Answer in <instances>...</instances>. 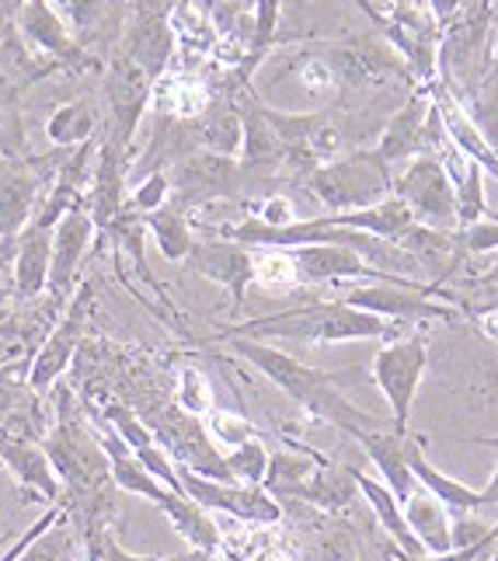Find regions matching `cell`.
Here are the masks:
<instances>
[{
  "instance_id": "cell-35",
  "label": "cell",
  "mask_w": 498,
  "mask_h": 561,
  "mask_svg": "<svg viewBox=\"0 0 498 561\" xmlns=\"http://www.w3.org/2000/svg\"><path fill=\"white\" fill-rule=\"evenodd\" d=\"M171 199V182H167V171H153V175L140 179V185L129 192L126 209L137 213V217H147V213H158L164 209Z\"/></svg>"
},
{
  "instance_id": "cell-14",
  "label": "cell",
  "mask_w": 498,
  "mask_h": 561,
  "mask_svg": "<svg viewBox=\"0 0 498 561\" xmlns=\"http://www.w3.org/2000/svg\"><path fill=\"white\" fill-rule=\"evenodd\" d=\"M88 297H91L88 289H84V294H77V300L67 307L63 321L53 328L49 339L43 342V350L35 353V359H32V366H28V377H25L28 391H32L35 398L49 394L53 387L60 383V377L67 374L70 359L77 356V345H81V324H84V304H88Z\"/></svg>"
},
{
  "instance_id": "cell-23",
  "label": "cell",
  "mask_w": 498,
  "mask_h": 561,
  "mask_svg": "<svg viewBox=\"0 0 498 561\" xmlns=\"http://www.w3.org/2000/svg\"><path fill=\"white\" fill-rule=\"evenodd\" d=\"M401 510H405L408 530L415 534L421 551H426V554H447V551H453V540H450L453 516H450V510L443 506V502L432 499L426 489H415Z\"/></svg>"
},
{
  "instance_id": "cell-13",
  "label": "cell",
  "mask_w": 498,
  "mask_h": 561,
  "mask_svg": "<svg viewBox=\"0 0 498 561\" xmlns=\"http://www.w3.org/2000/svg\"><path fill=\"white\" fill-rule=\"evenodd\" d=\"M297 268L300 286H321V283H412L397 276H383L370 268L356 251L341 244H303V248H286Z\"/></svg>"
},
{
  "instance_id": "cell-6",
  "label": "cell",
  "mask_w": 498,
  "mask_h": 561,
  "mask_svg": "<svg viewBox=\"0 0 498 561\" xmlns=\"http://www.w3.org/2000/svg\"><path fill=\"white\" fill-rule=\"evenodd\" d=\"M394 199L405 203L412 213V224L456 234V192L447 179L439 158H415L405 164V171L394 179Z\"/></svg>"
},
{
  "instance_id": "cell-12",
  "label": "cell",
  "mask_w": 498,
  "mask_h": 561,
  "mask_svg": "<svg viewBox=\"0 0 498 561\" xmlns=\"http://www.w3.org/2000/svg\"><path fill=\"white\" fill-rule=\"evenodd\" d=\"M185 265L196 268L202 279L223 286L230 294V307H234V311H241L247 289L255 286V248H244L227 238L196 241Z\"/></svg>"
},
{
  "instance_id": "cell-38",
  "label": "cell",
  "mask_w": 498,
  "mask_h": 561,
  "mask_svg": "<svg viewBox=\"0 0 498 561\" xmlns=\"http://www.w3.org/2000/svg\"><path fill=\"white\" fill-rule=\"evenodd\" d=\"M456 241L464 248V255H488V251H498V220H482L467 230H456Z\"/></svg>"
},
{
  "instance_id": "cell-45",
  "label": "cell",
  "mask_w": 498,
  "mask_h": 561,
  "mask_svg": "<svg viewBox=\"0 0 498 561\" xmlns=\"http://www.w3.org/2000/svg\"><path fill=\"white\" fill-rule=\"evenodd\" d=\"M4 332H8V321H4V318H0V335H4Z\"/></svg>"
},
{
  "instance_id": "cell-18",
  "label": "cell",
  "mask_w": 498,
  "mask_h": 561,
  "mask_svg": "<svg viewBox=\"0 0 498 561\" xmlns=\"http://www.w3.org/2000/svg\"><path fill=\"white\" fill-rule=\"evenodd\" d=\"M0 468H8L18 485L49 502V506H63V485L53 471V460L43 443L0 436Z\"/></svg>"
},
{
  "instance_id": "cell-29",
  "label": "cell",
  "mask_w": 498,
  "mask_h": 561,
  "mask_svg": "<svg viewBox=\"0 0 498 561\" xmlns=\"http://www.w3.org/2000/svg\"><path fill=\"white\" fill-rule=\"evenodd\" d=\"M324 460H317V457H300V454H286V450H279V454H273L268 457V474H265V492L268 495H290L297 485H303L306 478H311L317 468H321Z\"/></svg>"
},
{
  "instance_id": "cell-9",
  "label": "cell",
  "mask_w": 498,
  "mask_h": 561,
  "mask_svg": "<svg viewBox=\"0 0 498 561\" xmlns=\"http://www.w3.org/2000/svg\"><path fill=\"white\" fill-rule=\"evenodd\" d=\"M164 171H167L171 196H175L178 213L234 196L241 185V175H244L241 161L217 158V153H206V150L188 153V158H182L178 164H171Z\"/></svg>"
},
{
  "instance_id": "cell-32",
  "label": "cell",
  "mask_w": 498,
  "mask_h": 561,
  "mask_svg": "<svg viewBox=\"0 0 498 561\" xmlns=\"http://www.w3.org/2000/svg\"><path fill=\"white\" fill-rule=\"evenodd\" d=\"M453 192H456V224H460V230H467V227H474V224H482V220H485V213H488V199H485V171L471 161V164H467V175L453 185Z\"/></svg>"
},
{
  "instance_id": "cell-27",
  "label": "cell",
  "mask_w": 498,
  "mask_h": 561,
  "mask_svg": "<svg viewBox=\"0 0 498 561\" xmlns=\"http://www.w3.org/2000/svg\"><path fill=\"white\" fill-rule=\"evenodd\" d=\"M94 129H99V112L88 102H67L49 115L46 137L60 150H77L94 144Z\"/></svg>"
},
{
  "instance_id": "cell-8",
  "label": "cell",
  "mask_w": 498,
  "mask_h": 561,
  "mask_svg": "<svg viewBox=\"0 0 498 561\" xmlns=\"http://www.w3.org/2000/svg\"><path fill=\"white\" fill-rule=\"evenodd\" d=\"M447 133H443V123H439V112L432 105V99H415L401 108L394 119L387 123V129L380 133L377 140V153L380 161L394 168L397 161H415V158H439L447 147Z\"/></svg>"
},
{
  "instance_id": "cell-41",
  "label": "cell",
  "mask_w": 498,
  "mask_h": 561,
  "mask_svg": "<svg viewBox=\"0 0 498 561\" xmlns=\"http://www.w3.org/2000/svg\"><path fill=\"white\" fill-rule=\"evenodd\" d=\"M491 77H498V25H495V35H491Z\"/></svg>"
},
{
  "instance_id": "cell-25",
  "label": "cell",
  "mask_w": 498,
  "mask_h": 561,
  "mask_svg": "<svg viewBox=\"0 0 498 561\" xmlns=\"http://www.w3.org/2000/svg\"><path fill=\"white\" fill-rule=\"evenodd\" d=\"M359 495L356 481L349 468H338V463H321V468L297 485L286 499H300L306 506H314L321 513H341L352 506V499Z\"/></svg>"
},
{
  "instance_id": "cell-37",
  "label": "cell",
  "mask_w": 498,
  "mask_h": 561,
  "mask_svg": "<svg viewBox=\"0 0 498 561\" xmlns=\"http://www.w3.org/2000/svg\"><path fill=\"white\" fill-rule=\"evenodd\" d=\"M252 220H258L262 227H273V230H286V227H293V224H300V217H297V206H293V199L290 196H265L262 203H258V209H255V217Z\"/></svg>"
},
{
  "instance_id": "cell-28",
  "label": "cell",
  "mask_w": 498,
  "mask_h": 561,
  "mask_svg": "<svg viewBox=\"0 0 498 561\" xmlns=\"http://www.w3.org/2000/svg\"><path fill=\"white\" fill-rule=\"evenodd\" d=\"M453 99L460 102V108L467 112L471 126L482 133V140L495 150V158H498V77L488 73L482 84L464 88L460 94L453 91Z\"/></svg>"
},
{
  "instance_id": "cell-16",
  "label": "cell",
  "mask_w": 498,
  "mask_h": 561,
  "mask_svg": "<svg viewBox=\"0 0 498 561\" xmlns=\"http://www.w3.org/2000/svg\"><path fill=\"white\" fill-rule=\"evenodd\" d=\"M18 35H22V43L28 49H38L43 56H53V60L63 64L88 60V53L77 46V38L67 28L60 11H56V4H46V0L18 4Z\"/></svg>"
},
{
  "instance_id": "cell-44",
  "label": "cell",
  "mask_w": 498,
  "mask_h": 561,
  "mask_svg": "<svg viewBox=\"0 0 498 561\" xmlns=\"http://www.w3.org/2000/svg\"><path fill=\"white\" fill-rule=\"evenodd\" d=\"M488 561H498V540H495V548H491V558Z\"/></svg>"
},
{
  "instance_id": "cell-10",
  "label": "cell",
  "mask_w": 498,
  "mask_h": 561,
  "mask_svg": "<svg viewBox=\"0 0 498 561\" xmlns=\"http://www.w3.org/2000/svg\"><path fill=\"white\" fill-rule=\"evenodd\" d=\"M178 485L182 495H188L199 510L206 513H227L244 524H279L282 519V502L268 495L265 489H247V485H220V481L199 478L185 468H178Z\"/></svg>"
},
{
  "instance_id": "cell-34",
  "label": "cell",
  "mask_w": 498,
  "mask_h": 561,
  "mask_svg": "<svg viewBox=\"0 0 498 561\" xmlns=\"http://www.w3.org/2000/svg\"><path fill=\"white\" fill-rule=\"evenodd\" d=\"M175 398H178V409L192 419H202L213 412V391H209V380L199 370H182Z\"/></svg>"
},
{
  "instance_id": "cell-46",
  "label": "cell",
  "mask_w": 498,
  "mask_h": 561,
  "mask_svg": "<svg viewBox=\"0 0 498 561\" xmlns=\"http://www.w3.org/2000/svg\"><path fill=\"white\" fill-rule=\"evenodd\" d=\"M495 25H498V4H495Z\"/></svg>"
},
{
  "instance_id": "cell-2",
  "label": "cell",
  "mask_w": 498,
  "mask_h": 561,
  "mask_svg": "<svg viewBox=\"0 0 498 561\" xmlns=\"http://www.w3.org/2000/svg\"><path fill=\"white\" fill-rule=\"evenodd\" d=\"M405 328L387 324L373 314H362L345 307L341 300L306 304L282 314L247 318L223 328V339H252V342H300V345H335V342H373V339H401Z\"/></svg>"
},
{
  "instance_id": "cell-33",
  "label": "cell",
  "mask_w": 498,
  "mask_h": 561,
  "mask_svg": "<svg viewBox=\"0 0 498 561\" xmlns=\"http://www.w3.org/2000/svg\"><path fill=\"white\" fill-rule=\"evenodd\" d=\"M67 516H60L56 524L43 534L35 537L32 545L18 554L14 561H73V551H77V540H73V530L63 524Z\"/></svg>"
},
{
  "instance_id": "cell-17",
  "label": "cell",
  "mask_w": 498,
  "mask_h": 561,
  "mask_svg": "<svg viewBox=\"0 0 498 561\" xmlns=\"http://www.w3.org/2000/svg\"><path fill=\"white\" fill-rule=\"evenodd\" d=\"M88 213L94 227H108L126 213V150L112 140L99 144L91 171V192H88Z\"/></svg>"
},
{
  "instance_id": "cell-26",
  "label": "cell",
  "mask_w": 498,
  "mask_h": 561,
  "mask_svg": "<svg viewBox=\"0 0 498 561\" xmlns=\"http://www.w3.org/2000/svg\"><path fill=\"white\" fill-rule=\"evenodd\" d=\"M140 220L167 262H188L192 248H196V234H192V224L185 213H178L175 206H164L158 213H147Z\"/></svg>"
},
{
  "instance_id": "cell-36",
  "label": "cell",
  "mask_w": 498,
  "mask_h": 561,
  "mask_svg": "<svg viewBox=\"0 0 498 561\" xmlns=\"http://www.w3.org/2000/svg\"><path fill=\"white\" fill-rule=\"evenodd\" d=\"M206 433H209V439L223 443V447H230V450L258 436V430H255V425L247 422V419H241V415H234V412H217V409L209 412Z\"/></svg>"
},
{
  "instance_id": "cell-4",
  "label": "cell",
  "mask_w": 498,
  "mask_h": 561,
  "mask_svg": "<svg viewBox=\"0 0 498 561\" xmlns=\"http://www.w3.org/2000/svg\"><path fill=\"white\" fill-rule=\"evenodd\" d=\"M436 297H447L443 286L432 283H362L338 297L345 307L362 314H373L387 324H436L460 318V307L439 304Z\"/></svg>"
},
{
  "instance_id": "cell-3",
  "label": "cell",
  "mask_w": 498,
  "mask_h": 561,
  "mask_svg": "<svg viewBox=\"0 0 498 561\" xmlns=\"http://www.w3.org/2000/svg\"><path fill=\"white\" fill-rule=\"evenodd\" d=\"M306 182V192L332 213H356L380 206L394 196V175L377 150H349L321 164Z\"/></svg>"
},
{
  "instance_id": "cell-19",
  "label": "cell",
  "mask_w": 498,
  "mask_h": 561,
  "mask_svg": "<svg viewBox=\"0 0 498 561\" xmlns=\"http://www.w3.org/2000/svg\"><path fill=\"white\" fill-rule=\"evenodd\" d=\"M405 457H408V468H412V478L418 481V489H426L432 499L443 502V506L450 510V516L485 510L482 489H471V485H464V481L450 478L447 471H439L436 463L426 457V439L421 436L405 433Z\"/></svg>"
},
{
  "instance_id": "cell-7",
  "label": "cell",
  "mask_w": 498,
  "mask_h": 561,
  "mask_svg": "<svg viewBox=\"0 0 498 561\" xmlns=\"http://www.w3.org/2000/svg\"><path fill=\"white\" fill-rule=\"evenodd\" d=\"M171 4H132L126 8L119 53L129 64H137L150 84H158L167 73L171 56H175V28H171Z\"/></svg>"
},
{
  "instance_id": "cell-11",
  "label": "cell",
  "mask_w": 498,
  "mask_h": 561,
  "mask_svg": "<svg viewBox=\"0 0 498 561\" xmlns=\"http://www.w3.org/2000/svg\"><path fill=\"white\" fill-rule=\"evenodd\" d=\"M105 99H108V119H112L108 140L115 147L129 150L132 137H137V129H140L143 112L153 99V84L147 81V73L137 64H129L119 49H115L108 60Z\"/></svg>"
},
{
  "instance_id": "cell-1",
  "label": "cell",
  "mask_w": 498,
  "mask_h": 561,
  "mask_svg": "<svg viewBox=\"0 0 498 561\" xmlns=\"http://www.w3.org/2000/svg\"><path fill=\"white\" fill-rule=\"evenodd\" d=\"M230 353H238L244 363H252L255 370L273 380L279 391L297 401L303 412H311L321 422H332L341 433H373V430H387V422H380L377 415L356 409V404L341 394V377L332 370H317V366H306L303 359L290 356L279 345L268 342H252V339H227Z\"/></svg>"
},
{
  "instance_id": "cell-21",
  "label": "cell",
  "mask_w": 498,
  "mask_h": 561,
  "mask_svg": "<svg viewBox=\"0 0 498 561\" xmlns=\"http://www.w3.org/2000/svg\"><path fill=\"white\" fill-rule=\"evenodd\" d=\"M367 457L377 463L380 471V481L394 492V499L405 506L408 495L418 489V481L412 478V468H408V457H405V436L394 433V425L387 430H373V433H356L352 436Z\"/></svg>"
},
{
  "instance_id": "cell-31",
  "label": "cell",
  "mask_w": 498,
  "mask_h": 561,
  "mask_svg": "<svg viewBox=\"0 0 498 561\" xmlns=\"http://www.w3.org/2000/svg\"><path fill=\"white\" fill-rule=\"evenodd\" d=\"M255 283L268 294H290L297 283V268L286 248H255Z\"/></svg>"
},
{
  "instance_id": "cell-20",
  "label": "cell",
  "mask_w": 498,
  "mask_h": 561,
  "mask_svg": "<svg viewBox=\"0 0 498 561\" xmlns=\"http://www.w3.org/2000/svg\"><path fill=\"white\" fill-rule=\"evenodd\" d=\"M49 259H53V230L25 227L11 251V297L35 300L49 286Z\"/></svg>"
},
{
  "instance_id": "cell-39",
  "label": "cell",
  "mask_w": 498,
  "mask_h": 561,
  "mask_svg": "<svg viewBox=\"0 0 498 561\" xmlns=\"http://www.w3.org/2000/svg\"><path fill=\"white\" fill-rule=\"evenodd\" d=\"M317 561H362L359 545L349 530H332L317 540Z\"/></svg>"
},
{
  "instance_id": "cell-15",
  "label": "cell",
  "mask_w": 498,
  "mask_h": 561,
  "mask_svg": "<svg viewBox=\"0 0 498 561\" xmlns=\"http://www.w3.org/2000/svg\"><path fill=\"white\" fill-rule=\"evenodd\" d=\"M94 234H99V227H94L88 206L67 213V217L56 224V230H53V259H49V286H46L56 300H63L73 289Z\"/></svg>"
},
{
  "instance_id": "cell-43",
  "label": "cell",
  "mask_w": 498,
  "mask_h": 561,
  "mask_svg": "<svg viewBox=\"0 0 498 561\" xmlns=\"http://www.w3.org/2000/svg\"><path fill=\"white\" fill-rule=\"evenodd\" d=\"M4 540H8V530H4V527H0V548H4Z\"/></svg>"
},
{
  "instance_id": "cell-40",
  "label": "cell",
  "mask_w": 498,
  "mask_h": 561,
  "mask_svg": "<svg viewBox=\"0 0 498 561\" xmlns=\"http://www.w3.org/2000/svg\"><path fill=\"white\" fill-rule=\"evenodd\" d=\"M482 499H485V510L498 506V463H495V474L488 481V489H482Z\"/></svg>"
},
{
  "instance_id": "cell-42",
  "label": "cell",
  "mask_w": 498,
  "mask_h": 561,
  "mask_svg": "<svg viewBox=\"0 0 498 561\" xmlns=\"http://www.w3.org/2000/svg\"><path fill=\"white\" fill-rule=\"evenodd\" d=\"M485 286L498 289V262H495V268H491V273H485Z\"/></svg>"
},
{
  "instance_id": "cell-24",
  "label": "cell",
  "mask_w": 498,
  "mask_h": 561,
  "mask_svg": "<svg viewBox=\"0 0 498 561\" xmlns=\"http://www.w3.org/2000/svg\"><path fill=\"white\" fill-rule=\"evenodd\" d=\"M158 510L167 516V524L175 527V534L188 545V551H202V554H213L220 548V527L213 524V516L206 510H199L196 502L182 492H167Z\"/></svg>"
},
{
  "instance_id": "cell-30",
  "label": "cell",
  "mask_w": 498,
  "mask_h": 561,
  "mask_svg": "<svg viewBox=\"0 0 498 561\" xmlns=\"http://www.w3.org/2000/svg\"><path fill=\"white\" fill-rule=\"evenodd\" d=\"M268 447L262 443V436L241 443V447L227 450L223 460H227V471H230V481L234 485H247V489H262L265 485V474H268Z\"/></svg>"
},
{
  "instance_id": "cell-22",
  "label": "cell",
  "mask_w": 498,
  "mask_h": 561,
  "mask_svg": "<svg viewBox=\"0 0 498 561\" xmlns=\"http://www.w3.org/2000/svg\"><path fill=\"white\" fill-rule=\"evenodd\" d=\"M352 481H356V489L359 495L370 502V510L377 516V524L383 527V534H387L394 540V551L397 554H405V558H421L426 551H421V545L415 540V534L408 530V519H405V510H401V502L394 499V492L383 485V481L370 478V474H362L359 468H349Z\"/></svg>"
},
{
  "instance_id": "cell-5",
  "label": "cell",
  "mask_w": 498,
  "mask_h": 561,
  "mask_svg": "<svg viewBox=\"0 0 498 561\" xmlns=\"http://www.w3.org/2000/svg\"><path fill=\"white\" fill-rule=\"evenodd\" d=\"M429 370V345L426 335H401L387 342L383 350H377L370 377L380 387L383 401L391 409V425L394 433L405 436L408 433V419H412V404L418 394V383Z\"/></svg>"
}]
</instances>
